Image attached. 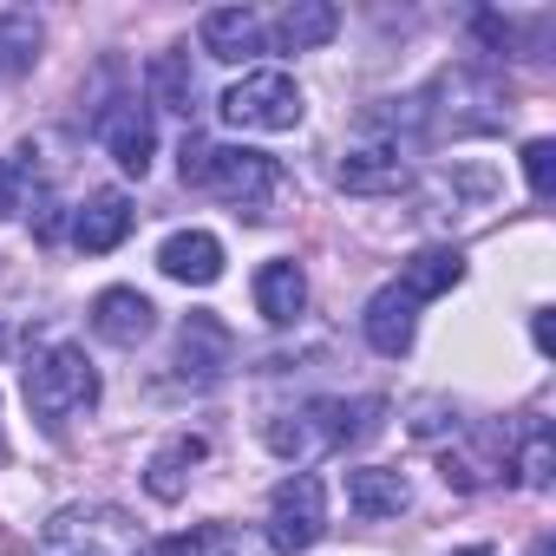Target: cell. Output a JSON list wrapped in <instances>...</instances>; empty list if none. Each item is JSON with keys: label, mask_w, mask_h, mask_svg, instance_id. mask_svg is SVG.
I'll list each match as a JSON object with an SVG mask.
<instances>
[{"label": "cell", "mask_w": 556, "mask_h": 556, "mask_svg": "<svg viewBox=\"0 0 556 556\" xmlns=\"http://www.w3.org/2000/svg\"><path fill=\"white\" fill-rule=\"evenodd\" d=\"M458 282H465V255H458V249H419V255H406V262H400V282H393V289L419 308V302L452 295Z\"/></svg>", "instance_id": "obj_17"}, {"label": "cell", "mask_w": 556, "mask_h": 556, "mask_svg": "<svg viewBox=\"0 0 556 556\" xmlns=\"http://www.w3.org/2000/svg\"><path fill=\"white\" fill-rule=\"evenodd\" d=\"M255 308H262V321L289 328V321L308 308V275H302V262H289V255L262 262V268H255Z\"/></svg>", "instance_id": "obj_16"}, {"label": "cell", "mask_w": 556, "mask_h": 556, "mask_svg": "<svg viewBox=\"0 0 556 556\" xmlns=\"http://www.w3.org/2000/svg\"><path fill=\"white\" fill-rule=\"evenodd\" d=\"M530 341H536V354H549V348H556V321H549V308H536V315H530Z\"/></svg>", "instance_id": "obj_26"}, {"label": "cell", "mask_w": 556, "mask_h": 556, "mask_svg": "<svg viewBox=\"0 0 556 556\" xmlns=\"http://www.w3.org/2000/svg\"><path fill=\"white\" fill-rule=\"evenodd\" d=\"M157 268L170 275V282L210 289L216 275H223V242H216L210 229H177V236H164V249H157Z\"/></svg>", "instance_id": "obj_13"}, {"label": "cell", "mask_w": 556, "mask_h": 556, "mask_svg": "<svg viewBox=\"0 0 556 556\" xmlns=\"http://www.w3.org/2000/svg\"><path fill=\"white\" fill-rule=\"evenodd\" d=\"M334 27H341V14L328 8V0H295V8L275 21V47L282 53H315V47L334 40Z\"/></svg>", "instance_id": "obj_19"}, {"label": "cell", "mask_w": 556, "mask_h": 556, "mask_svg": "<svg viewBox=\"0 0 556 556\" xmlns=\"http://www.w3.org/2000/svg\"><path fill=\"white\" fill-rule=\"evenodd\" d=\"M164 549H170V556H275L268 536H249V530H236V523H203V530H190V536H170Z\"/></svg>", "instance_id": "obj_21"}, {"label": "cell", "mask_w": 556, "mask_h": 556, "mask_svg": "<svg viewBox=\"0 0 556 556\" xmlns=\"http://www.w3.org/2000/svg\"><path fill=\"white\" fill-rule=\"evenodd\" d=\"M203 458H210V439H203V432H170V439L151 452V465H144V491H151L157 504H177V497L190 491V478H197Z\"/></svg>", "instance_id": "obj_11"}, {"label": "cell", "mask_w": 556, "mask_h": 556, "mask_svg": "<svg viewBox=\"0 0 556 556\" xmlns=\"http://www.w3.org/2000/svg\"><path fill=\"white\" fill-rule=\"evenodd\" d=\"M328 536V491L315 471H289L282 484L268 491V549L302 556Z\"/></svg>", "instance_id": "obj_6"}, {"label": "cell", "mask_w": 556, "mask_h": 556, "mask_svg": "<svg viewBox=\"0 0 556 556\" xmlns=\"http://www.w3.org/2000/svg\"><path fill=\"white\" fill-rule=\"evenodd\" d=\"M374 413H380V400H308L295 413H275L262 426V439L275 458L308 465V458H328V452H348L354 439H367Z\"/></svg>", "instance_id": "obj_2"}, {"label": "cell", "mask_w": 556, "mask_h": 556, "mask_svg": "<svg viewBox=\"0 0 556 556\" xmlns=\"http://www.w3.org/2000/svg\"><path fill=\"white\" fill-rule=\"evenodd\" d=\"M184 184L236 203V216H268V203L282 197V164H275L268 151H249V144L184 138Z\"/></svg>", "instance_id": "obj_1"}, {"label": "cell", "mask_w": 556, "mask_h": 556, "mask_svg": "<svg viewBox=\"0 0 556 556\" xmlns=\"http://www.w3.org/2000/svg\"><path fill=\"white\" fill-rule=\"evenodd\" d=\"M40 543L47 556H144V536L118 504H66L47 517Z\"/></svg>", "instance_id": "obj_4"}, {"label": "cell", "mask_w": 556, "mask_h": 556, "mask_svg": "<svg viewBox=\"0 0 556 556\" xmlns=\"http://www.w3.org/2000/svg\"><path fill=\"white\" fill-rule=\"evenodd\" d=\"M361 328H367V348L374 354H387V361H400V354H413V334H419V308L387 282L374 302H367V315H361Z\"/></svg>", "instance_id": "obj_15"}, {"label": "cell", "mask_w": 556, "mask_h": 556, "mask_svg": "<svg viewBox=\"0 0 556 556\" xmlns=\"http://www.w3.org/2000/svg\"><path fill=\"white\" fill-rule=\"evenodd\" d=\"M151 328H157V308H151L138 289H105V295L92 302V334L112 341V348H138V341H151Z\"/></svg>", "instance_id": "obj_14"}, {"label": "cell", "mask_w": 556, "mask_h": 556, "mask_svg": "<svg viewBox=\"0 0 556 556\" xmlns=\"http://www.w3.org/2000/svg\"><path fill=\"white\" fill-rule=\"evenodd\" d=\"M40 60V27L27 14H8L0 21V73H27Z\"/></svg>", "instance_id": "obj_23"}, {"label": "cell", "mask_w": 556, "mask_h": 556, "mask_svg": "<svg viewBox=\"0 0 556 556\" xmlns=\"http://www.w3.org/2000/svg\"><path fill=\"white\" fill-rule=\"evenodd\" d=\"M229 367H236V334H229V321H216L210 308L184 315V328H177V374L197 380V387H216Z\"/></svg>", "instance_id": "obj_8"}, {"label": "cell", "mask_w": 556, "mask_h": 556, "mask_svg": "<svg viewBox=\"0 0 556 556\" xmlns=\"http://www.w3.org/2000/svg\"><path fill=\"white\" fill-rule=\"evenodd\" d=\"M197 40H203V53H210V60H223V66L268 53V27H262V14H255V8H216V14H203Z\"/></svg>", "instance_id": "obj_10"}, {"label": "cell", "mask_w": 556, "mask_h": 556, "mask_svg": "<svg viewBox=\"0 0 556 556\" xmlns=\"http://www.w3.org/2000/svg\"><path fill=\"white\" fill-rule=\"evenodd\" d=\"M27 406L60 432L66 419H79L86 406H99V367L86 361V348H73V341H53V348H40L34 361H27Z\"/></svg>", "instance_id": "obj_3"}, {"label": "cell", "mask_w": 556, "mask_h": 556, "mask_svg": "<svg viewBox=\"0 0 556 556\" xmlns=\"http://www.w3.org/2000/svg\"><path fill=\"white\" fill-rule=\"evenodd\" d=\"M413 413H419V419H413V432H419V439H445V432L458 439V432H465V419H458L445 400H419Z\"/></svg>", "instance_id": "obj_25"}, {"label": "cell", "mask_w": 556, "mask_h": 556, "mask_svg": "<svg viewBox=\"0 0 556 556\" xmlns=\"http://www.w3.org/2000/svg\"><path fill=\"white\" fill-rule=\"evenodd\" d=\"M216 118L236 131H295L302 125V86L289 73H242L216 99Z\"/></svg>", "instance_id": "obj_5"}, {"label": "cell", "mask_w": 556, "mask_h": 556, "mask_svg": "<svg viewBox=\"0 0 556 556\" xmlns=\"http://www.w3.org/2000/svg\"><path fill=\"white\" fill-rule=\"evenodd\" d=\"M413 184V164H406V144H393V138H361V144H348V157H341V190H354V197H400Z\"/></svg>", "instance_id": "obj_7"}, {"label": "cell", "mask_w": 556, "mask_h": 556, "mask_svg": "<svg viewBox=\"0 0 556 556\" xmlns=\"http://www.w3.org/2000/svg\"><path fill=\"white\" fill-rule=\"evenodd\" d=\"M157 556H170V549H157Z\"/></svg>", "instance_id": "obj_29"}, {"label": "cell", "mask_w": 556, "mask_h": 556, "mask_svg": "<svg viewBox=\"0 0 556 556\" xmlns=\"http://www.w3.org/2000/svg\"><path fill=\"white\" fill-rule=\"evenodd\" d=\"M530 556H556V536H549V530H543V536H536V543H530Z\"/></svg>", "instance_id": "obj_27"}, {"label": "cell", "mask_w": 556, "mask_h": 556, "mask_svg": "<svg viewBox=\"0 0 556 556\" xmlns=\"http://www.w3.org/2000/svg\"><path fill=\"white\" fill-rule=\"evenodd\" d=\"M458 556H491V549H458Z\"/></svg>", "instance_id": "obj_28"}, {"label": "cell", "mask_w": 556, "mask_h": 556, "mask_svg": "<svg viewBox=\"0 0 556 556\" xmlns=\"http://www.w3.org/2000/svg\"><path fill=\"white\" fill-rule=\"evenodd\" d=\"M523 184H530L536 203H549V190H556V144L549 138H530L523 144Z\"/></svg>", "instance_id": "obj_24"}, {"label": "cell", "mask_w": 556, "mask_h": 556, "mask_svg": "<svg viewBox=\"0 0 556 556\" xmlns=\"http://www.w3.org/2000/svg\"><path fill=\"white\" fill-rule=\"evenodd\" d=\"M99 138H105V151H112V164H118L125 177H144L151 157H157V125H151V112H144L138 99H118V105L99 118Z\"/></svg>", "instance_id": "obj_9"}, {"label": "cell", "mask_w": 556, "mask_h": 556, "mask_svg": "<svg viewBox=\"0 0 556 556\" xmlns=\"http://www.w3.org/2000/svg\"><path fill=\"white\" fill-rule=\"evenodd\" d=\"M144 92H151V105H164V112H184V118H190V105H197L190 53H157V60L144 66Z\"/></svg>", "instance_id": "obj_20"}, {"label": "cell", "mask_w": 556, "mask_h": 556, "mask_svg": "<svg viewBox=\"0 0 556 556\" xmlns=\"http://www.w3.org/2000/svg\"><path fill=\"white\" fill-rule=\"evenodd\" d=\"M348 504H354V517L380 523V517H400V510L413 504V484H406V471L361 465V471H348Z\"/></svg>", "instance_id": "obj_18"}, {"label": "cell", "mask_w": 556, "mask_h": 556, "mask_svg": "<svg viewBox=\"0 0 556 556\" xmlns=\"http://www.w3.org/2000/svg\"><path fill=\"white\" fill-rule=\"evenodd\" d=\"M131 223H138V210H131L125 190H92V197L79 203V216H73V242H79L86 255H105V249H118V242L131 236Z\"/></svg>", "instance_id": "obj_12"}, {"label": "cell", "mask_w": 556, "mask_h": 556, "mask_svg": "<svg viewBox=\"0 0 556 556\" xmlns=\"http://www.w3.org/2000/svg\"><path fill=\"white\" fill-rule=\"evenodd\" d=\"M549 465H556V445H549V426L536 419V426L523 432V452H517V465H510V471H517V484H523V491H549Z\"/></svg>", "instance_id": "obj_22"}]
</instances>
